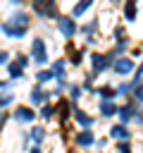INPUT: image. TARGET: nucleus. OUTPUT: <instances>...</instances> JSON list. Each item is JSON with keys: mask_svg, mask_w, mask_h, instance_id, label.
Masks as SVG:
<instances>
[{"mask_svg": "<svg viewBox=\"0 0 143 153\" xmlns=\"http://www.w3.org/2000/svg\"><path fill=\"white\" fill-rule=\"evenodd\" d=\"M29 55H31V62H33L38 69H45V67L50 65L48 43H45V38H43V36H36V38L31 41V50H29Z\"/></svg>", "mask_w": 143, "mask_h": 153, "instance_id": "obj_1", "label": "nucleus"}, {"mask_svg": "<svg viewBox=\"0 0 143 153\" xmlns=\"http://www.w3.org/2000/svg\"><path fill=\"white\" fill-rule=\"evenodd\" d=\"M31 12L38 17V19H57L60 17V5L57 2H52V0H33L31 5Z\"/></svg>", "mask_w": 143, "mask_h": 153, "instance_id": "obj_2", "label": "nucleus"}, {"mask_svg": "<svg viewBox=\"0 0 143 153\" xmlns=\"http://www.w3.org/2000/svg\"><path fill=\"white\" fill-rule=\"evenodd\" d=\"M55 29L67 41H72V38H76V33H81V24H76V19L69 17V14H60L55 19Z\"/></svg>", "mask_w": 143, "mask_h": 153, "instance_id": "obj_3", "label": "nucleus"}, {"mask_svg": "<svg viewBox=\"0 0 143 153\" xmlns=\"http://www.w3.org/2000/svg\"><path fill=\"white\" fill-rule=\"evenodd\" d=\"M88 60H91V72H93L95 76L102 74V72H112L114 57H112L110 53H98V50H93V53L88 55Z\"/></svg>", "mask_w": 143, "mask_h": 153, "instance_id": "obj_4", "label": "nucleus"}, {"mask_svg": "<svg viewBox=\"0 0 143 153\" xmlns=\"http://www.w3.org/2000/svg\"><path fill=\"white\" fill-rule=\"evenodd\" d=\"M136 69H138V65H136V60H133L131 55L117 57V60H114V65H112V74H117V76H129V74H136Z\"/></svg>", "mask_w": 143, "mask_h": 153, "instance_id": "obj_5", "label": "nucleus"}, {"mask_svg": "<svg viewBox=\"0 0 143 153\" xmlns=\"http://www.w3.org/2000/svg\"><path fill=\"white\" fill-rule=\"evenodd\" d=\"M138 108H141V105H136V103H133V98H126V103H122V105H119L117 122H119V124H124V127H129V124L133 122V117H136Z\"/></svg>", "mask_w": 143, "mask_h": 153, "instance_id": "obj_6", "label": "nucleus"}, {"mask_svg": "<svg viewBox=\"0 0 143 153\" xmlns=\"http://www.w3.org/2000/svg\"><path fill=\"white\" fill-rule=\"evenodd\" d=\"M72 143H74L76 148H91V146L98 143V139H95L93 129H76V131L72 134Z\"/></svg>", "mask_w": 143, "mask_h": 153, "instance_id": "obj_7", "label": "nucleus"}, {"mask_svg": "<svg viewBox=\"0 0 143 153\" xmlns=\"http://www.w3.org/2000/svg\"><path fill=\"white\" fill-rule=\"evenodd\" d=\"M45 103H50V91H45L43 86L33 84V86L29 88V105H31V108H43Z\"/></svg>", "mask_w": 143, "mask_h": 153, "instance_id": "obj_8", "label": "nucleus"}, {"mask_svg": "<svg viewBox=\"0 0 143 153\" xmlns=\"http://www.w3.org/2000/svg\"><path fill=\"white\" fill-rule=\"evenodd\" d=\"M36 117H38V112L31 105H17L12 110V120L19 122V124H31V122H36Z\"/></svg>", "mask_w": 143, "mask_h": 153, "instance_id": "obj_9", "label": "nucleus"}, {"mask_svg": "<svg viewBox=\"0 0 143 153\" xmlns=\"http://www.w3.org/2000/svg\"><path fill=\"white\" fill-rule=\"evenodd\" d=\"M107 136H110L114 143H119V141H131V139H133L131 129H129V127H124V124H119V122H114V124L110 127Z\"/></svg>", "mask_w": 143, "mask_h": 153, "instance_id": "obj_10", "label": "nucleus"}, {"mask_svg": "<svg viewBox=\"0 0 143 153\" xmlns=\"http://www.w3.org/2000/svg\"><path fill=\"white\" fill-rule=\"evenodd\" d=\"M7 22L10 24H14V26H19V29H29L31 26V12H26V10H12V14L7 17Z\"/></svg>", "mask_w": 143, "mask_h": 153, "instance_id": "obj_11", "label": "nucleus"}, {"mask_svg": "<svg viewBox=\"0 0 143 153\" xmlns=\"http://www.w3.org/2000/svg\"><path fill=\"white\" fill-rule=\"evenodd\" d=\"M0 33L7 36V38H12V41H21L29 33V29H19V26H14V24H10L5 19V22H0Z\"/></svg>", "mask_w": 143, "mask_h": 153, "instance_id": "obj_12", "label": "nucleus"}, {"mask_svg": "<svg viewBox=\"0 0 143 153\" xmlns=\"http://www.w3.org/2000/svg\"><path fill=\"white\" fill-rule=\"evenodd\" d=\"M72 120H74L81 129H93V124H95V117L88 115V112L81 110V108H74V110H72Z\"/></svg>", "mask_w": 143, "mask_h": 153, "instance_id": "obj_13", "label": "nucleus"}, {"mask_svg": "<svg viewBox=\"0 0 143 153\" xmlns=\"http://www.w3.org/2000/svg\"><path fill=\"white\" fill-rule=\"evenodd\" d=\"M98 115L102 120H112L119 115V105L114 100H98Z\"/></svg>", "mask_w": 143, "mask_h": 153, "instance_id": "obj_14", "label": "nucleus"}, {"mask_svg": "<svg viewBox=\"0 0 143 153\" xmlns=\"http://www.w3.org/2000/svg\"><path fill=\"white\" fill-rule=\"evenodd\" d=\"M50 69L55 74V81H67V57H57L50 62Z\"/></svg>", "mask_w": 143, "mask_h": 153, "instance_id": "obj_15", "label": "nucleus"}, {"mask_svg": "<svg viewBox=\"0 0 143 153\" xmlns=\"http://www.w3.org/2000/svg\"><path fill=\"white\" fill-rule=\"evenodd\" d=\"M83 98V86L81 84H69V91H67V100H69V105L72 108H79V100Z\"/></svg>", "mask_w": 143, "mask_h": 153, "instance_id": "obj_16", "label": "nucleus"}, {"mask_svg": "<svg viewBox=\"0 0 143 153\" xmlns=\"http://www.w3.org/2000/svg\"><path fill=\"white\" fill-rule=\"evenodd\" d=\"M129 45H131V38L126 36V38H122V41H114V45H112V48H110L107 53H110V55H112V57L117 60V57H124V55H126Z\"/></svg>", "mask_w": 143, "mask_h": 153, "instance_id": "obj_17", "label": "nucleus"}, {"mask_svg": "<svg viewBox=\"0 0 143 153\" xmlns=\"http://www.w3.org/2000/svg\"><path fill=\"white\" fill-rule=\"evenodd\" d=\"M5 69H7V79H10L12 84H17V81L26 79V69H21V67H19V65H17L14 60H12V62H10V65H7Z\"/></svg>", "mask_w": 143, "mask_h": 153, "instance_id": "obj_18", "label": "nucleus"}, {"mask_svg": "<svg viewBox=\"0 0 143 153\" xmlns=\"http://www.w3.org/2000/svg\"><path fill=\"white\" fill-rule=\"evenodd\" d=\"M122 14H124V22H126V24H133L136 17H138V5H136L133 0H126L124 7H122Z\"/></svg>", "mask_w": 143, "mask_h": 153, "instance_id": "obj_19", "label": "nucleus"}, {"mask_svg": "<svg viewBox=\"0 0 143 153\" xmlns=\"http://www.w3.org/2000/svg\"><path fill=\"white\" fill-rule=\"evenodd\" d=\"M95 96H100V100H114V98H119L117 96V86H112V84L95 86Z\"/></svg>", "mask_w": 143, "mask_h": 153, "instance_id": "obj_20", "label": "nucleus"}, {"mask_svg": "<svg viewBox=\"0 0 143 153\" xmlns=\"http://www.w3.org/2000/svg\"><path fill=\"white\" fill-rule=\"evenodd\" d=\"M45 136H48V129H45L43 124H33L31 131H29V139L33 141V146H41V143L45 141Z\"/></svg>", "mask_w": 143, "mask_h": 153, "instance_id": "obj_21", "label": "nucleus"}, {"mask_svg": "<svg viewBox=\"0 0 143 153\" xmlns=\"http://www.w3.org/2000/svg\"><path fill=\"white\" fill-rule=\"evenodd\" d=\"M93 7V0H81V2H76V5H72V10H69V17H74V19H79L81 14H86L88 10Z\"/></svg>", "mask_w": 143, "mask_h": 153, "instance_id": "obj_22", "label": "nucleus"}, {"mask_svg": "<svg viewBox=\"0 0 143 153\" xmlns=\"http://www.w3.org/2000/svg\"><path fill=\"white\" fill-rule=\"evenodd\" d=\"M33 79H36V84H38V86H45V84L55 81V74H52V69H50V67H45V69H36Z\"/></svg>", "mask_w": 143, "mask_h": 153, "instance_id": "obj_23", "label": "nucleus"}, {"mask_svg": "<svg viewBox=\"0 0 143 153\" xmlns=\"http://www.w3.org/2000/svg\"><path fill=\"white\" fill-rule=\"evenodd\" d=\"M81 33L86 36V41H88V38H95L93 33H98V19H91V22L81 24Z\"/></svg>", "mask_w": 143, "mask_h": 153, "instance_id": "obj_24", "label": "nucleus"}, {"mask_svg": "<svg viewBox=\"0 0 143 153\" xmlns=\"http://www.w3.org/2000/svg\"><path fill=\"white\" fill-rule=\"evenodd\" d=\"M52 115H57V110H55V105H52V103H45L43 108H38V117H41L43 122H50V120H52Z\"/></svg>", "mask_w": 143, "mask_h": 153, "instance_id": "obj_25", "label": "nucleus"}, {"mask_svg": "<svg viewBox=\"0 0 143 153\" xmlns=\"http://www.w3.org/2000/svg\"><path fill=\"white\" fill-rule=\"evenodd\" d=\"M14 98H17V96H14L12 91H7V93H0V115H2V110H5V108H10V105L14 103Z\"/></svg>", "mask_w": 143, "mask_h": 153, "instance_id": "obj_26", "label": "nucleus"}, {"mask_svg": "<svg viewBox=\"0 0 143 153\" xmlns=\"http://www.w3.org/2000/svg\"><path fill=\"white\" fill-rule=\"evenodd\" d=\"M117 96H119V98H131V81L117 84Z\"/></svg>", "mask_w": 143, "mask_h": 153, "instance_id": "obj_27", "label": "nucleus"}, {"mask_svg": "<svg viewBox=\"0 0 143 153\" xmlns=\"http://www.w3.org/2000/svg\"><path fill=\"white\" fill-rule=\"evenodd\" d=\"M131 98H133L136 105H143V81L138 86H131Z\"/></svg>", "mask_w": 143, "mask_h": 153, "instance_id": "obj_28", "label": "nucleus"}, {"mask_svg": "<svg viewBox=\"0 0 143 153\" xmlns=\"http://www.w3.org/2000/svg\"><path fill=\"white\" fill-rule=\"evenodd\" d=\"M14 62H17L21 69H26V67L31 65V55H26V53H17V55H14Z\"/></svg>", "mask_w": 143, "mask_h": 153, "instance_id": "obj_29", "label": "nucleus"}, {"mask_svg": "<svg viewBox=\"0 0 143 153\" xmlns=\"http://www.w3.org/2000/svg\"><path fill=\"white\" fill-rule=\"evenodd\" d=\"M93 76H95L93 72H91V74H86V76H83V81H81V86H83V91H88V93H93V96H95V86H93Z\"/></svg>", "mask_w": 143, "mask_h": 153, "instance_id": "obj_30", "label": "nucleus"}, {"mask_svg": "<svg viewBox=\"0 0 143 153\" xmlns=\"http://www.w3.org/2000/svg\"><path fill=\"white\" fill-rule=\"evenodd\" d=\"M114 153H133L131 141H119V143H114Z\"/></svg>", "mask_w": 143, "mask_h": 153, "instance_id": "obj_31", "label": "nucleus"}, {"mask_svg": "<svg viewBox=\"0 0 143 153\" xmlns=\"http://www.w3.org/2000/svg\"><path fill=\"white\" fill-rule=\"evenodd\" d=\"M12 55H10V50H5V48H0V67H7L12 60H10Z\"/></svg>", "mask_w": 143, "mask_h": 153, "instance_id": "obj_32", "label": "nucleus"}, {"mask_svg": "<svg viewBox=\"0 0 143 153\" xmlns=\"http://www.w3.org/2000/svg\"><path fill=\"white\" fill-rule=\"evenodd\" d=\"M10 86H12V81H10V79H0V93H7V91H10Z\"/></svg>", "mask_w": 143, "mask_h": 153, "instance_id": "obj_33", "label": "nucleus"}, {"mask_svg": "<svg viewBox=\"0 0 143 153\" xmlns=\"http://www.w3.org/2000/svg\"><path fill=\"white\" fill-rule=\"evenodd\" d=\"M133 124H136V127H143V112H141V110L136 112V117H133Z\"/></svg>", "mask_w": 143, "mask_h": 153, "instance_id": "obj_34", "label": "nucleus"}, {"mask_svg": "<svg viewBox=\"0 0 143 153\" xmlns=\"http://www.w3.org/2000/svg\"><path fill=\"white\" fill-rule=\"evenodd\" d=\"M105 146H107V139H98V143H95V148H100V151H102Z\"/></svg>", "mask_w": 143, "mask_h": 153, "instance_id": "obj_35", "label": "nucleus"}, {"mask_svg": "<svg viewBox=\"0 0 143 153\" xmlns=\"http://www.w3.org/2000/svg\"><path fill=\"white\" fill-rule=\"evenodd\" d=\"M7 117H12V115H5V112H2V117H0V134H2V127H5V122H7Z\"/></svg>", "mask_w": 143, "mask_h": 153, "instance_id": "obj_36", "label": "nucleus"}, {"mask_svg": "<svg viewBox=\"0 0 143 153\" xmlns=\"http://www.w3.org/2000/svg\"><path fill=\"white\" fill-rule=\"evenodd\" d=\"M29 153H43V148H41V146H31V148H29Z\"/></svg>", "mask_w": 143, "mask_h": 153, "instance_id": "obj_37", "label": "nucleus"}]
</instances>
